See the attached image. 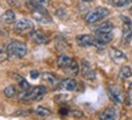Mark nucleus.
<instances>
[{"label":"nucleus","mask_w":132,"mask_h":120,"mask_svg":"<svg viewBox=\"0 0 132 120\" xmlns=\"http://www.w3.org/2000/svg\"><path fill=\"white\" fill-rule=\"evenodd\" d=\"M29 36H30V39H32L35 44H39V45L46 44L48 41L47 36L45 35L43 32H40V30H33V32L29 34Z\"/></svg>","instance_id":"0eeeda50"},{"label":"nucleus","mask_w":132,"mask_h":120,"mask_svg":"<svg viewBox=\"0 0 132 120\" xmlns=\"http://www.w3.org/2000/svg\"><path fill=\"white\" fill-rule=\"evenodd\" d=\"M76 43L82 46V47H87V46H92L95 45V39L92 36L87 35V34H81V35H78L76 36Z\"/></svg>","instance_id":"6e6552de"},{"label":"nucleus","mask_w":132,"mask_h":120,"mask_svg":"<svg viewBox=\"0 0 132 120\" xmlns=\"http://www.w3.org/2000/svg\"><path fill=\"white\" fill-rule=\"evenodd\" d=\"M114 26H113L112 22H105L102 26H100L98 28L96 29V34H101V33H112Z\"/></svg>","instance_id":"2eb2a0df"},{"label":"nucleus","mask_w":132,"mask_h":120,"mask_svg":"<svg viewBox=\"0 0 132 120\" xmlns=\"http://www.w3.org/2000/svg\"><path fill=\"white\" fill-rule=\"evenodd\" d=\"M110 56H112L113 60L115 61V62H118V63L126 61V56L124 55V52L120 51V50H118V49H114V47L110 49Z\"/></svg>","instance_id":"4468645a"},{"label":"nucleus","mask_w":132,"mask_h":120,"mask_svg":"<svg viewBox=\"0 0 132 120\" xmlns=\"http://www.w3.org/2000/svg\"><path fill=\"white\" fill-rule=\"evenodd\" d=\"M16 89H15V86H12V85H10V86H7V87H5L4 90V95L7 98H13V97L16 96Z\"/></svg>","instance_id":"412c9836"},{"label":"nucleus","mask_w":132,"mask_h":120,"mask_svg":"<svg viewBox=\"0 0 132 120\" xmlns=\"http://www.w3.org/2000/svg\"><path fill=\"white\" fill-rule=\"evenodd\" d=\"M41 78H43V80H44L45 83L50 84L51 86H57V85L60 84L57 76L55 75V74H52V73H48V72L43 73V74H41Z\"/></svg>","instance_id":"9b49d317"},{"label":"nucleus","mask_w":132,"mask_h":120,"mask_svg":"<svg viewBox=\"0 0 132 120\" xmlns=\"http://www.w3.org/2000/svg\"><path fill=\"white\" fill-rule=\"evenodd\" d=\"M73 62H74V60L70 58L69 56H65V55H60L57 57V66L62 69H65L67 67H69Z\"/></svg>","instance_id":"1a4fd4ad"},{"label":"nucleus","mask_w":132,"mask_h":120,"mask_svg":"<svg viewBox=\"0 0 132 120\" xmlns=\"http://www.w3.org/2000/svg\"><path fill=\"white\" fill-rule=\"evenodd\" d=\"M64 70L68 73V74H70V75H76V74L79 73V64L76 63V62H73V63L70 64L69 67H67Z\"/></svg>","instance_id":"aec40b11"},{"label":"nucleus","mask_w":132,"mask_h":120,"mask_svg":"<svg viewBox=\"0 0 132 120\" xmlns=\"http://www.w3.org/2000/svg\"><path fill=\"white\" fill-rule=\"evenodd\" d=\"M109 15V11L108 9L105 7H96L91 10V11H88L86 13V16H85V21L87 22V23L92 24V23H97V22H100L102 21L103 18Z\"/></svg>","instance_id":"7ed1b4c3"},{"label":"nucleus","mask_w":132,"mask_h":120,"mask_svg":"<svg viewBox=\"0 0 132 120\" xmlns=\"http://www.w3.org/2000/svg\"><path fill=\"white\" fill-rule=\"evenodd\" d=\"M131 10H132V7H131Z\"/></svg>","instance_id":"c756f323"},{"label":"nucleus","mask_w":132,"mask_h":120,"mask_svg":"<svg viewBox=\"0 0 132 120\" xmlns=\"http://www.w3.org/2000/svg\"><path fill=\"white\" fill-rule=\"evenodd\" d=\"M32 1L38 5H40V6H44V7H46V5L48 4V0H32Z\"/></svg>","instance_id":"b1692460"},{"label":"nucleus","mask_w":132,"mask_h":120,"mask_svg":"<svg viewBox=\"0 0 132 120\" xmlns=\"http://www.w3.org/2000/svg\"><path fill=\"white\" fill-rule=\"evenodd\" d=\"M38 76H39V73L36 72V70H32V72H30V78H32V79H36Z\"/></svg>","instance_id":"a878e982"},{"label":"nucleus","mask_w":132,"mask_h":120,"mask_svg":"<svg viewBox=\"0 0 132 120\" xmlns=\"http://www.w3.org/2000/svg\"><path fill=\"white\" fill-rule=\"evenodd\" d=\"M7 52H4L1 49H0V62H3V61L5 60H7Z\"/></svg>","instance_id":"393cba45"},{"label":"nucleus","mask_w":132,"mask_h":120,"mask_svg":"<svg viewBox=\"0 0 132 120\" xmlns=\"http://www.w3.org/2000/svg\"><path fill=\"white\" fill-rule=\"evenodd\" d=\"M16 20V16H15V12L12 11V10H7V11H5L1 17H0V22H3V23H6V24H11L15 22Z\"/></svg>","instance_id":"f8f14e48"},{"label":"nucleus","mask_w":132,"mask_h":120,"mask_svg":"<svg viewBox=\"0 0 132 120\" xmlns=\"http://www.w3.org/2000/svg\"><path fill=\"white\" fill-rule=\"evenodd\" d=\"M33 16L36 21H39L41 23H48L51 22V18L48 17V13H43V12H33Z\"/></svg>","instance_id":"f3484780"},{"label":"nucleus","mask_w":132,"mask_h":120,"mask_svg":"<svg viewBox=\"0 0 132 120\" xmlns=\"http://www.w3.org/2000/svg\"><path fill=\"white\" fill-rule=\"evenodd\" d=\"M81 74H82V76H84L85 79H87V80L96 79V73H95V70L91 68L90 63H87L86 61L82 62V66H81Z\"/></svg>","instance_id":"423d86ee"},{"label":"nucleus","mask_w":132,"mask_h":120,"mask_svg":"<svg viewBox=\"0 0 132 120\" xmlns=\"http://www.w3.org/2000/svg\"><path fill=\"white\" fill-rule=\"evenodd\" d=\"M73 115L74 116H78V118H82L84 116V114L81 112H78V110H75V112H73Z\"/></svg>","instance_id":"bb28decb"},{"label":"nucleus","mask_w":132,"mask_h":120,"mask_svg":"<svg viewBox=\"0 0 132 120\" xmlns=\"http://www.w3.org/2000/svg\"><path fill=\"white\" fill-rule=\"evenodd\" d=\"M108 4L113 5V6H116V7H120V6H124V1L122 0H105Z\"/></svg>","instance_id":"5701e85b"},{"label":"nucleus","mask_w":132,"mask_h":120,"mask_svg":"<svg viewBox=\"0 0 132 120\" xmlns=\"http://www.w3.org/2000/svg\"><path fill=\"white\" fill-rule=\"evenodd\" d=\"M6 52L10 57H17V58H22L26 56L27 53V46L26 44L17 41V40H11L7 45H6Z\"/></svg>","instance_id":"f03ea898"},{"label":"nucleus","mask_w":132,"mask_h":120,"mask_svg":"<svg viewBox=\"0 0 132 120\" xmlns=\"http://www.w3.org/2000/svg\"><path fill=\"white\" fill-rule=\"evenodd\" d=\"M11 74H12V76H13L15 79L18 80V83H20V87H21V90H22V91H26V90L30 89V85L28 84V81L24 79V78H22V76H20V75H17L16 73H11Z\"/></svg>","instance_id":"dca6fc26"},{"label":"nucleus","mask_w":132,"mask_h":120,"mask_svg":"<svg viewBox=\"0 0 132 120\" xmlns=\"http://www.w3.org/2000/svg\"><path fill=\"white\" fill-rule=\"evenodd\" d=\"M113 39V34L112 33H101L97 34V41L101 44H108L109 41Z\"/></svg>","instance_id":"a211bd4d"},{"label":"nucleus","mask_w":132,"mask_h":120,"mask_svg":"<svg viewBox=\"0 0 132 120\" xmlns=\"http://www.w3.org/2000/svg\"><path fill=\"white\" fill-rule=\"evenodd\" d=\"M60 113L62 114V115H65V114H68L69 113V110L68 109H65V108H62V109H60Z\"/></svg>","instance_id":"cd10ccee"},{"label":"nucleus","mask_w":132,"mask_h":120,"mask_svg":"<svg viewBox=\"0 0 132 120\" xmlns=\"http://www.w3.org/2000/svg\"><path fill=\"white\" fill-rule=\"evenodd\" d=\"M118 118V113L114 108H107L100 114V119L102 120H114Z\"/></svg>","instance_id":"9d476101"},{"label":"nucleus","mask_w":132,"mask_h":120,"mask_svg":"<svg viewBox=\"0 0 132 120\" xmlns=\"http://www.w3.org/2000/svg\"><path fill=\"white\" fill-rule=\"evenodd\" d=\"M47 92V89L45 86H35V87H30L26 91H22L20 95L21 101H39L43 98L45 93Z\"/></svg>","instance_id":"f257e3e1"},{"label":"nucleus","mask_w":132,"mask_h":120,"mask_svg":"<svg viewBox=\"0 0 132 120\" xmlns=\"http://www.w3.org/2000/svg\"><path fill=\"white\" fill-rule=\"evenodd\" d=\"M118 75H119L120 79H127V78H130V76L132 75V70L127 66H122L120 68V70H119V74H118Z\"/></svg>","instance_id":"6ab92c4d"},{"label":"nucleus","mask_w":132,"mask_h":120,"mask_svg":"<svg viewBox=\"0 0 132 120\" xmlns=\"http://www.w3.org/2000/svg\"><path fill=\"white\" fill-rule=\"evenodd\" d=\"M61 89H63V90H67V91H74L78 86L76 84V81L72 78H69V79H64L62 83H61Z\"/></svg>","instance_id":"ddd939ff"},{"label":"nucleus","mask_w":132,"mask_h":120,"mask_svg":"<svg viewBox=\"0 0 132 120\" xmlns=\"http://www.w3.org/2000/svg\"><path fill=\"white\" fill-rule=\"evenodd\" d=\"M109 90V97L113 102H115L116 104H121L124 102V95L121 92L120 87L116 86V85H110L108 87Z\"/></svg>","instance_id":"39448f33"},{"label":"nucleus","mask_w":132,"mask_h":120,"mask_svg":"<svg viewBox=\"0 0 132 120\" xmlns=\"http://www.w3.org/2000/svg\"><path fill=\"white\" fill-rule=\"evenodd\" d=\"M33 22L28 18H21L20 21H17L16 24H15V32L16 33H21V34H24V33H28L33 30Z\"/></svg>","instance_id":"20e7f679"},{"label":"nucleus","mask_w":132,"mask_h":120,"mask_svg":"<svg viewBox=\"0 0 132 120\" xmlns=\"http://www.w3.org/2000/svg\"><path fill=\"white\" fill-rule=\"evenodd\" d=\"M35 114L39 116H48L51 114V110L47 108H44V107H36L35 108Z\"/></svg>","instance_id":"4be33fe9"},{"label":"nucleus","mask_w":132,"mask_h":120,"mask_svg":"<svg viewBox=\"0 0 132 120\" xmlns=\"http://www.w3.org/2000/svg\"><path fill=\"white\" fill-rule=\"evenodd\" d=\"M84 1H93V0H84Z\"/></svg>","instance_id":"c85d7f7f"}]
</instances>
